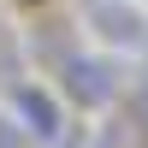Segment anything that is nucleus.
<instances>
[{"label":"nucleus","mask_w":148,"mask_h":148,"mask_svg":"<svg viewBox=\"0 0 148 148\" xmlns=\"http://www.w3.org/2000/svg\"><path fill=\"white\" fill-rule=\"evenodd\" d=\"M53 77H59V89H65V101H71V107H89V113H95V107H113L119 89H125L119 59H107V53H83V47L53 71Z\"/></svg>","instance_id":"f257e3e1"},{"label":"nucleus","mask_w":148,"mask_h":148,"mask_svg":"<svg viewBox=\"0 0 148 148\" xmlns=\"http://www.w3.org/2000/svg\"><path fill=\"white\" fill-rule=\"evenodd\" d=\"M89 6V30L101 36L107 47H119V53H142L148 42V12L136 0H83Z\"/></svg>","instance_id":"f03ea898"},{"label":"nucleus","mask_w":148,"mask_h":148,"mask_svg":"<svg viewBox=\"0 0 148 148\" xmlns=\"http://www.w3.org/2000/svg\"><path fill=\"white\" fill-rule=\"evenodd\" d=\"M12 119L36 136V148H59V136L71 130L65 113H59V101L42 89V83H12Z\"/></svg>","instance_id":"7ed1b4c3"},{"label":"nucleus","mask_w":148,"mask_h":148,"mask_svg":"<svg viewBox=\"0 0 148 148\" xmlns=\"http://www.w3.org/2000/svg\"><path fill=\"white\" fill-rule=\"evenodd\" d=\"M30 53L42 59L47 71H59L77 47H71V30H65V24H42V30H36V42H30Z\"/></svg>","instance_id":"20e7f679"},{"label":"nucleus","mask_w":148,"mask_h":148,"mask_svg":"<svg viewBox=\"0 0 148 148\" xmlns=\"http://www.w3.org/2000/svg\"><path fill=\"white\" fill-rule=\"evenodd\" d=\"M0 148H36V136H30L12 113H0Z\"/></svg>","instance_id":"39448f33"},{"label":"nucleus","mask_w":148,"mask_h":148,"mask_svg":"<svg viewBox=\"0 0 148 148\" xmlns=\"http://www.w3.org/2000/svg\"><path fill=\"white\" fill-rule=\"evenodd\" d=\"M130 119H136V125L148 130V77L136 83V95H130Z\"/></svg>","instance_id":"423d86ee"},{"label":"nucleus","mask_w":148,"mask_h":148,"mask_svg":"<svg viewBox=\"0 0 148 148\" xmlns=\"http://www.w3.org/2000/svg\"><path fill=\"white\" fill-rule=\"evenodd\" d=\"M142 59H148V42H142Z\"/></svg>","instance_id":"0eeeda50"}]
</instances>
